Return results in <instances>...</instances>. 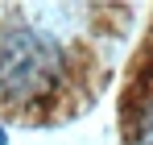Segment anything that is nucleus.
<instances>
[{"label": "nucleus", "mask_w": 153, "mask_h": 145, "mask_svg": "<svg viewBox=\"0 0 153 145\" xmlns=\"http://www.w3.org/2000/svg\"><path fill=\"white\" fill-rule=\"evenodd\" d=\"M66 83V46L25 17L0 25V99L17 112L58 99Z\"/></svg>", "instance_id": "f257e3e1"}, {"label": "nucleus", "mask_w": 153, "mask_h": 145, "mask_svg": "<svg viewBox=\"0 0 153 145\" xmlns=\"http://www.w3.org/2000/svg\"><path fill=\"white\" fill-rule=\"evenodd\" d=\"M0 145H8V133H4V124H0Z\"/></svg>", "instance_id": "7ed1b4c3"}, {"label": "nucleus", "mask_w": 153, "mask_h": 145, "mask_svg": "<svg viewBox=\"0 0 153 145\" xmlns=\"http://www.w3.org/2000/svg\"><path fill=\"white\" fill-rule=\"evenodd\" d=\"M137 145H153V112H149V120L141 124V133H137Z\"/></svg>", "instance_id": "f03ea898"}]
</instances>
